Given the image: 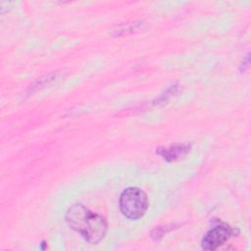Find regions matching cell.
<instances>
[{"instance_id":"6da1fadb","label":"cell","mask_w":251,"mask_h":251,"mask_svg":"<svg viewBox=\"0 0 251 251\" xmlns=\"http://www.w3.org/2000/svg\"><path fill=\"white\" fill-rule=\"evenodd\" d=\"M69 226L79 232L91 244L100 242L107 231V222L104 217L93 213L82 204H74L66 214Z\"/></svg>"},{"instance_id":"7a4b0ae2","label":"cell","mask_w":251,"mask_h":251,"mask_svg":"<svg viewBox=\"0 0 251 251\" xmlns=\"http://www.w3.org/2000/svg\"><path fill=\"white\" fill-rule=\"evenodd\" d=\"M120 209L122 214L129 220H138L148 208L146 193L137 187H128L120 196Z\"/></svg>"},{"instance_id":"3957f363","label":"cell","mask_w":251,"mask_h":251,"mask_svg":"<svg viewBox=\"0 0 251 251\" xmlns=\"http://www.w3.org/2000/svg\"><path fill=\"white\" fill-rule=\"evenodd\" d=\"M238 229L226 225H220L211 228L203 237L201 245L205 250H215L223 245L231 236L238 234Z\"/></svg>"},{"instance_id":"277c9868","label":"cell","mask_w":251,"mask_h":251,"mask_svg":"<svg viewBox=\"0 0 251 251\" xmlns=\"http://www.w3.org/2000/svg\"><path fill=\"white\" fill-rule=\"evenodd\" d=\"M189 148H190L189 145L177 144V145L170 146L168 148L159 149L158 153L162 155L167 161H175L184 156L189 151Z\"/></svg>"},{"instance_id":"5b68a950","label":"cell","mask_w":251,"mask_h":251,"mask_svg":"<svg viewBox=\"0 0 251 251\" xmlns=\"http://www.w3.org/2000/svg\"><path fill=\"white\" fill-rule=\"evenodd\" d=\"M139 25V24H126V25H122L120 26L119 30H118V35L120 33H127V32H132L133 30H135L137 28V26Z\"/></svg>"}]
</instances>
